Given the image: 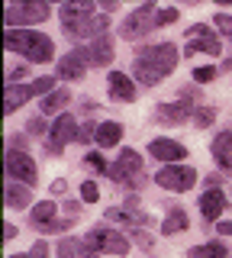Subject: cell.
<instances>
[{
	"label": "cell",
	"mask_w": 232,
	"mask_h": 258,
	"mask_svg": "<svg viewBox=\"0 0 232 258\" xmlns=\"http://www.w3.org/2000/svg\"><path fill=\"white\" fill-rule=\"evenodd\" d=\"M181 61V52L174 42H155V45H142L139 55L132 61V81L142 87H158L162 78H168Z\"/></svg>",
	"instance_id": "obj_1"
},
{
	"label": "cell",
	"mask_w": 232,
	"mask_h": 258,
	"mask_svg": "<svg viewBox=\"0 0 232 258\" xmlns=\"http://www.w3.org/2000/svg\"><path fill=\"white\" fill-rule=\"evenodd\" d=\"M7 48L10 52H20L26 61H36V64H49L55 61V45L45 32H36V29H7Z\"/></svg>",
	"instance_id": "obj_2"
},
{
	"label": "cell",
	"mask_w": 232,
	"mask_h": 258,
	"mask_svg": "<svg viewBox=\"0 0 232 258\" xmlns=\"http://www.w3.org/2000/svg\"><path fill=\"white\" fill-rule=\"evenodd\" d=\"M110 177H113V184L126 190H135L145 184V165H142V155L135 149H119L116 155V165H110Z\"/></svg>",
	"instance_id": "obj_3"
},
{
	"label": "cell",
	"mask_w": 232,
	"mask_h": 258,
	"mask_svg": "<svg viewBox=\"0 0 232 258\" xmlns=\"http://www.w3.org/2000/svg\"><path fill=\"white\" fill-rule=\"evenodd\" d=\"M155 13H158V7L151 4V0L142 4V7H135V10L119 23V39H126V42H139L142 36H148V32L155 29Z\"/></svg>",
	"instance_id": "obj_4"
},
{
	"label": "cell",
	"mask_w": 232,
	"mask_h": 258,
	"mask_svg": "<svg viewBox=\"0 0 232 258\" xmlns=\"http://www.w3.org/2000/svg\"><path fill=\"white\" fill-rule=\"evenodd\" d=\"M78 133H81V123H78L71 113L55 116V123H52V129H49V139H45V152H49L52 158H58L61 152H65L68 142H78Z\"/></svg>",
	"instance_id": "obj_5"
},
{
	"label": "cell",
	"mask_w": 232,
	"mask_h": 258,
	"mask_svg": "<svg viewBox=\"0 0 232 258\" xmlns=\"http://www.w3.org/2000/svg\"><path fill=\"white\" fill-rule=\"evenodd\" d=\"M184 55H222V42L219 36H216L213 26H206V23H194V26H187V48H184Z\"/></svg>",
	"instance_id": "obj_6"
},
{
	"label": "cell",
	"mask_w": 232,
	"mask_h": 258,
	"mask_svg": "<svg viewBox=\"0 0 232 258\" xmlns=\"http://www.w3.org/2000/svg\"><path fill=\"white\" fill-rule=\"evenodd\" d=\"M87 242H91L94 248H97L100 255H116V258H123V255H129V239L123 236V232H116V229H110V226H94L91 232L84 236Z\"/></svg>",
	"instance_id": "obj_7"
},
{
	"label": "cell",
	"mask_w": 232,
	"mask_h": 258,
	"mask_svg": "<svg viewBox=\"0 0 232 258\" xmlns=\"http://www.w3.org/2000/svg\"><path fill=\"white\" fill-rule=\"evenodd\" d=\"M49 16H52L49 4H39V0H33V4H13V7H7V26L29 29L33 23H45Z\"/></svg>",
	"instance_id": "obj_8"
},
{
	"label": "cell",
	"mask_w": 232,
	"mask_h": 258,
	"mask_svg": "<svg viewBox=\"0 0 232 258\" xmlns=\"http://www.w3.org/2000/svg\"><path fill=\"white\" fill-rule=\"evenodd\" d=\"M4 165H7V181H20V184H26V187H33V184H36L39 168H36V161H33V155H29V152L7 149Z\"/></svg>",
	"instance_id": "obj_9"
},
{
	"label": "cell",
	"mask_w": 232,
	"mask_h": 258,
	"mask_svg": "<svg viewBox=\"0 0 232 258\" xmlns=\"http://www.w3.org/2000/svg\"><path fill=\"white\" fill-rule=\"evenodd\" d=\"M155 184L174 194H187L197 184V171L190 165H162V171L155 174Z\"/></svg>",
	"instance_id": "obj_10"
},
{
	"label": "cell",
	"mask_w": 232,
	"mask_h": 258,
	"mask_svg": "<svg viewBox=\"0 0 232 258\" xmlns=\"http://www.w3.org/2000/svg\"><path fill=\"white\" fill-rule=\"evenodd\" d=\"M61 32L71 39V42H94V39H103L110 36V16L107 13H97L94 20H84L78 26H61Z\"/></svg>",
	"instance_id": "obj_11"
},
{
	"label": "cell",
	"mask_w": 232,
	"mask_h": 258,
	"mask_svg": "<svg viewBox=\"0 0 232 258\" xmlns=\"http://www.w3.org/2000/svg\"><path fill=\"white\" fill-rule=\"evenodd\" d=\"M78 55L87 61V68H107L110 61H113V39L103 36V39H94V42L87 45H78Z\"/></svg>",
	"instance_id": "obj_12"
},
{
	"label": "cell",
	"mask_w": 232,
	"mask_h": 258,
	"mask_svg": "<svg viewBox=\"0 0 232 258\" xmlns=\"http://www.w3.org/2000/svg\"><path fill=\"white\" fill-rule=\"evenodd\" d=\"M148 155L155 161H162V165H181L184 155H187V149H184L178 139H151L148 142Z\"/></svg>",
	"instance_id": "obj_13"
},
{
	"label": "cell",
	"mask_w": 232,
	"mask_h": 258,
	"mask_svg": "<svg viewBox=\"0 0 232 258\" xmlns=\"http://www.w3.org/2000/svg\"><path fill=\"white\" fill-rule=\"evenodd\" d=\"M197 113V103H187V100H174V103H158L155 107V119L158 123H190Z\"/></svg>",
	"instance_id": "obj_14"
},
{
	"label": "cell",
	"mask_w": 232,
	"mask_h": 258,
	"mask_svg": "<svg viewBox=\"0 0 232 258\" xmlns=\"http://www.w3.org/2000/svg\"><path fill=\"white\" fill-rule=\"evenodd\" d=\"M226 207H229V197L222 194V187H210L200 194V216H203V223H219Z\"/></svg>",
	"instance_id": "obj_15"
},
{
	"label": "cell",
	"mask_w": 232,
	"mask_h": 258,
	"mask_svg": "<svg viewBox=\"0 0 232 258\" xmlns=\"http://www.w3.org/2000/svg\"><path fill=\"white\" fill-rule=\"evenodd\" d=\"M107 94H110V100H116V103H132L135 100V81L129 75H123V71H110L107 75Z\"/></svg>",
	"instance_id": "obj_16"
},
{
	"label": "cell",
	"mask_w": 232,
	"mask_h": 258,
	"mask_svg": "<svg viewBox=\"0 0 232 258\" xmlns=\"http://www.w3.org/2000/svg\"><path fill=\"white\" fill-rule=\"evenodd\" d=\"M107 220L116 223V226H132V229H145V226H151V216L142 213L139 207H110L107 210Z\"/></svg>",
	"instance_id": "obj_17"
},
{
	"label": "cell",
	"mask_w": 232,
	"mask_h": 258,
	"mask_svg": "<svg viewBox=\"0 0 232 258\" xmlns=\"http://www.w3.org/2000/svg\"><path fill=\"white\" fill-rule=\"evenodd\" d=\"M58 16H61V26H78V23L97 16V4L94 0H71L58 10Z\"/></svg>",
	"instance_id": "obj_18"
},
{
	"label": "cell",
	"mask_w": 232,
	"mask_h": 258,
	"mask_svg": "<svg viewBox=\"0 0 232 258\" xmlns=\"http://www.w3.org/2000/svg\"><path fill=\"white\" fill-rule=\"evenodd\" d=\"M55 78H65V81H84L87 78V61L74 52H65L58 58V64H55Z\"/></svg>",
	"instance_id": "obj_19"
},
{
	"label": "cell",
	"mask_w": 232,
	"mask_h": 258,
	"mask_svg": "<svg viewBox=\"0 0 232 258\" xmlns=\"http://www.w3.org/2000/svg\"><path fill=\"white\" fill-rule=\"evenodd\" d=\"M210 155L222 171L232 174V133L229 129H219V133H216V139L210 142Z\"/></svg>",
	"instance_id": "obj_20"
},
{
	"label": "cell",
	"mask_w": 232,
	"mask_h": 258,
	"mask_svg": "<svg viewBox=\"0 0 232 258\" xmlns=\"http://www.w3.org/2000/svg\"><path fill=\"white\" fill-rule=\"evenodd\" d=\"M68 103H71V91L68 87H58V91H52L49 97L39 100V113H42V116H61V113H68L65 110Z\"/></svg>",
	"instance_id": "obj_21"
},
{
	"label": "cell",
	"mask_w": 232,
	"mask_h": 258,
	"mask_svg": "<svg viewBox=\"0 0 232 258\" xmlns=\"http://www.w3.org/2000/svg\"><path fill=\"white\" fill-rule=\"evenodd\" d=\"M187 226H190L187 210L178 207V204L168 207V213H165V220H162V232H165V236H178V232H187Z\"/></svg>",
	"instance_id": "obj_22"
},
{
	"label": "cell",
	"mask_w": 232,
	"mask_h": 258,
	"mask_svg": "<svg viewBox=\"0 0 232 258\" xmlns=\"http://www.w3.org/2000/svg\"><path fill=\"white\" fill-rule=\"evenodd\" d=\"M100 149H116L119 142H123V123H116V119H107V123L97 126V139Z\"/></svg>",
	"instance_id": "obj_23"
},
{
	"label": "cell",
	"mask_w": 232,
	"mask_h": 258,
	"mask_svg": "<svg viewBox=\"0 0 232 258\" xmlns=\"http://www.w3.org/2000/svg\"><path fill=\"white\" fill-rule=\"evenodd\" d=\"M7 207H13V210H33V194H29L26 184L7 181Z\"/></svg>",
	"instance_id": "obj_24"
},
{
	"label": "cell",
	"mask_w": 232,
	"mask_h": 258,
	"mask_svg": "<svg viewBox=\"0 0 232 258\" xmlns=\"http://www.w3.org/2000/svg\"><path fill=\"white\" fill-rule=\"evenodd\" d=\"M55 213H58V207H55L52 200H39V204H33V210H29V223H33L36 229H45L49 223H55Z\"/></svg>",
	"instance_id": "obj_25"
},
{
	"label": "cell",
	"mask_w": 232,
	"mask_h": 258,
	"mask_svg": "<svg viewBox=\"0 0 232 258\" xmlns=\"http://www.w3.org/2000/svg\"><path fill=\"white\" fill-rule=\"evenodd\" d=\"M29 97H33V84H7V103H4V110L7 113H17Z\"/></svg>",
	"instance_id": "obj_26"
},
{
	"label": "cell",
	"mask_w": 232,
	"mask_h": 258,
	"mask_svg": "<svg viewBox=\"0 0 232 258\" xmlns=\"http://www.w3.org/2000/svg\"><path fill=\"white\" fill-rule=\"evenodd\" d=\"M190 258H229V248H226V242L213 239V242H203V245L190 248Z\"/></svg>",
	"instance_id": "obj_27"
},
{
	"label": "cell",
	"mask_w": 232,
	"mask_h": 258,
	"mask_svg": "<svg viewBox=\"0 0 232 258\" xmlns=\"http://www.w3.org/2000/svg\"><path fill=\"white\" fill-rule=\"evenodd\" d=\"M216 116H219V110L210 107V103H200L197 113H194V129H210L216 123Z\"/></svg>",
	"instance_id": "obj_28"
},
{
	"label": "cell",
	"mask_w": 232,
	"mask_h": 258,
	"mask_svg": "<svg viewBox=\"0 0 232 258\" xmlns=\"http://www.w3.org/2000/svg\"><path fill=\"white\" fill-rule=\"evenodd\" d=\"M49 123H45V116L42 113H36V116H29V123H26V136H33V139H49Z\"/></svg>",
	"instance_id": "obj_29"
},
{
	"label": "cell",
	"mask_w": 232,
	"mask_h": 258,
	"mask_svg": "<svg viewBox=\"0 0 232 258\" xmlns=\"http://www.w3.org/2000/svg\"><path fill=\"white\" fill-rule=\"evenodd\" d=\"M178 20H181V10H178V7H158L155 29H165V26H171V23H178Z\"/></svg>",
	"instance_id": "obj_30"
},
{
	"label": "cell",
	"mask_w": 232,
	"mask_h": 258,
	"mask_svg": "<svg viewBox=\"0 0 232 258\" xmlns=\"http://www.w3.org/2000/svg\"><path fill=\"white\" fill-rule=\"evenodd\" d=\"M55 255H58V258H81V252H78V239H71V236L58 239V245H55Z\"/></svg>",
	"instance_id": "obj_31"
},
{
	"label": "cell",
	"mask_w": 232,
	"mask_h": 258,
	"mask_svg": "<svg viewBox=\"0 0 232 258\" xmlns=\"http://www.w3.org/2000/svg\"><path fill=\"white\" fill-rule=\"evenodd\" d=\"M190 78H194V84H210V81L219 78V71H216L213 64H200V68L190 71Z\"/></svg>",
	"instance_id": "obj_32"
},
{
	"label": "cell",
	"mask_w": 232,
	"mask_h": 258,
	"mask_svg": "<svg viewBox=\"0 0 232 258\" xmlns=\"http://www.w3.org/2000/svg\"><path fill=\"white\" fill-rule=\"evenodd\" d=\"M84 168H91V171H97V174H107L110 171V165L103 161L100 152H87V155H84Z\"/></svg>",
	"instance_id": "obj_33"
},
{
	"label": "cell",
	"mask_w": 232,
	"mask_h": 258,
	"mask_svg": "<svg viewBox=\"0 0 232 258\" xmlns=\"http://www.w3.org/2000/svg\"><path fill=\"white\" fill-rule=\"evenodd\" d=\"M52 91H58V78H36V81H33V94L49 97Z\"/></svg>",
	"instance_id": "obj_34"
},
{
	"label": "cell",
	"mask_w": 232,
	"mask_h": 258,
	"mask_svg": "<svg viewBox=\"0 0 232 258\" xmlns=\"http://www.w3.org/2000/svg\"><path fill=\"white\" fill-rule=\"evenodd\" d=\"M178 100H187V103H197V107H200V100H203L200 84H194V81H190V84H184L181 91H178Z\"/></svg>",
	"instance_id": "obj_35"
},
{
	"label": "cell",
	"mask_w": 232,
	"mask_h": 258,
	"mask_svg": "<svg viewBox=\"0 0 232 258\" xmlns=\"http://www.w3.org/2000/svg\"><path fill=\"white\" fill-rule=\"evenodd\" d=\"M81 200H84V204H97V200H100L97 181H84V184H81Z\"/></svg>",
	"instance_id": "obj_36"
},
{
	"label": "cell",
	"mask_w": 232,
	"mask_h": 258,
	"mask_svg": "<svg viewBox=\"0 0 232 258\" xmlns=\"http://www.w3.org/2000/svg\"><path fill=\"white\" fill-rule=\"evenodd\" d=\"M97 126L100 123H94V119H87V123H81V133H78V142L87 145L91 139H97Z\"/></svg>",
	"instance_id": "obj_37"
},
{
	"label": "cell",
	"mask_w": 232,
	"mask_h": 258,
	"mask_svg": "<svg viewBox=\"0 0 232 258\" xmlns=\"http://www.w3.org/2000/svg\"><path fill=\"white\" fill-rule=\"evenodd\" d=\"M213 26H219V36H229V39H232V16H229V13H219V10H216Z\"/></svg>",
	"instance_id": "obj_38"
},
{
	"label": "cell",
	"mask_w": 232,
	"mask_h": 258,
	"mask_svg": "<svg viewBox=\"0 0 232 258\" xmlns=\"http://www.w3.org/2000/svg\"><path fill=\"white\" fill-rule=\"evenodd\" d=\"M23 78H29V64H17V68L7 71V84H20Z\"/></svg>",
	"instance_id": "obj_39"
},
{
	"label": "cell",
	"mask_w": 232,
	"mask_h": 258,
	"mask_svg": "<svg viewBox=\"0 0 232 258\" xmlns=\"http://www.w3.org/2000/svg\"><path fill=\"white\" fill-rule=\"evenodd\" d=\"M49 252H52L49 242H45V239H36L33 248H29V258H49Z\"/></svg>",
	"instance_id": "obj_40"
},
{
	"label": "cell",
	"mask_w": 232,
	"mask_h": 258,
	"mask_svg": "<svg viewBox=\"0 0 232 258\" xmlns=\"http://www.w3.org/2000/svg\"><path fill=\"white\" fill-rule=\"evenodd\" d=\"M71 226H74V220H71V216H65V220H55V223H49L45 229H39V232H68Z\"/></svg>",
	"instance_id": "obj_41"
},
{
	"label": "cell",
	"mask_w": 232,
	"mask_h": 258,
	"mask_svg": "<svg viewBox=\"0 0 232 258\" xmlns=\"http://www.w3.org/2000/svg\"><path fill=\"white\" fill-rule=\"evenodd\" d=\"M132 242H135L139 248H145V252H148L151 245H155V239H151L148 232H142V229H132Z\"/></svg>",
	"instance_id": "obj_42"
},
{
	"label": "cell",
	"mask_w": 232,
	"mask_h": 258,
	"mask_svg": "<svg viewBox=\"0 0 232 258\" xmlns=\"http://www.w3.org/2000/svg\"><path fill=\"white\" fill-rule=\"evenodd\" d=\"M65 213L71 220H78V213H81V200H65Z\"/></svg>",
	"instance_id": "obj_43"
},
{
	"label": "cell",
	"mask_w": 232,
	"mask_h": 258,
	"mask_svg": "<svg viewBox=\"0 0 232 258\" xmlns=\"http://www.w3.org/2000/svg\"><path fill=\"white\" fill-rule=\"evenodd\" d=\"M65 190H68V181H65V177H58V181H52V194H55V197H61Z\"/></svg>",
	"instance_id": "obj_44"
},
{
	"label": "cell",
	"mask_w": 232,
	"mask_h": 258,
	"mask_svg": "<svg viewBox=\"0 0 232 258\" xmlns=\"http://www.w3.org/2000/svg\"><path fill=\"white\" fill-rule=\"evenodd\" d=\"M17 236H20V229H17V226H13V223H4V239H7V242H13Z\"/></svg>",
	"instance_id": "obj_45"
},
{
	"label": "cell",
	"mask_w": 232,
	"mask_h": 258,
	"mask_svg": "<svg viewBox=\"0 0 232 258\" xmlns=\"http://www.w3.org/2000/svg\"><path fill=\"white\" fill-rule=\"evenodd\" d=\"M97 107H100V103L94 100V97H84V100H81V110L84 113H97Z\"/></svg>",
	"instance_id": "obj_46"
},
{
	"label": "cell",
	"mask_w": 232,
	"mask_h": 258,
	"mask_svg": "<svg viewBox=\"0 0 232 258\" xmlns=\"http://www.w3.org/2000/svg\"><path fill=\"white\" fill-rule=\"evenodd\" d=\"M219 181H222V174H206V187H219Z\"/></svg>",
	"instance_id": "obj_47"
},
{
	"label": "cell",
	"mask_w": 232,
	"mask_h": 258,
	"mask_svg": "<svg viewBox=\"0 0 232 258\" xmlns=\"http://www.w3.org/2000/svg\"><path fill=\"white\" fill-rule=\"evenodd\" d=\"M216 229H219L222 236H232V220H222L219 226H216Z\"/></svg>",
	"instance_id": "obj_48"
},
{
	"label": "cell",
	"mask_w": 232,
	"mask_h": 258,
	"mask_svg": "<svg viewBox=\"0 0 232 258\" xmlns=\"http://www.w3.org/2000/svg\"><path fill=\"white\" fill-rule=\"evenodd\" d=\"M116 7H119V4H116V0H103V4H100V10H103V13H113V10H116Z\"/></svg>",
	"instance_id": "obj_49"
},
{
	"label": "cell",
	"mask_w": 232,
	"mask_h": 258,
	"mask_svg": "<svg viewBox=\"0 0 232 258\" xmlns=\"http://www.w3.org/2000/svg\"><path fill=\"white\" fill-rule=\"evenodd\" d=\"M7 258H29V252L26 255H7Z\"/></svg>",
	"instance_id": "obj_50"
}]
</instances>
